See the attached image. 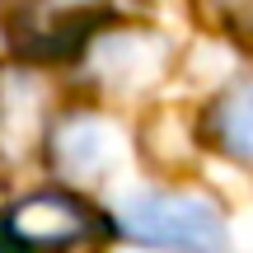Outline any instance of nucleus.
Masks as SVG:
<instances>
[{"label": "nucleus", "instance_id": "nucleus-1", "mask_svg": "<svg viewBox=\"0 0 253 253\" xmlns=\"http://www.w3.org/2000/svg\"><path fill=\"white\" fill-rule=\"evenodd\" d=\"M113 216L126 239L160 253H225L230 244L220 207L192 192H136Z\"/></svg>", "mask_w": 253, "mask_h": 253}, {"label": "nucleus", "instance_id": "nucleus-2", "mask_svg": "<svg viewBox=\"0 0 253 253\" xmlns=\"http://www.w3.org/2000/svg\"><path fill=\"white\" fill-rule=\"evenodd\" d=\"M5 230L24 253H71L89 239H99L103 220L94 207H84L71 192H33L5 211Z\"/></svg>", "mask_w": 253, "mask_h": 253}, {"label": "nucleus", "instance_id": "nucleus-3", "mask_svg": "<svg viewBox=\"0 0 253 253\" xmlns=\"http://www.w3.org/2000/svg\"><path fill=\"white\" fill-rule=\"evenodd\" d=\"M103 0H24L19 42L33 52H66L71 38L89 33Z\"/></svg>", "mask_w": 253, "mask_h": 253}, {"label": "nucleus", "instance_id": "nucleus-4", "mask_svg": "<svg viewBox=\"0 0 253 253\" xmlns=\"http://www.w3.org/2000/svg\"><path fill=\"white\" fill-rule=\"evenodd\" d=\"M113 160V136L108 126L89 113H75V118H61L52 131V164L61 178L84 183V178H99Z\"/></svg>", "mask_w": 253, "mask_h": 253}, {"label": "nucleus", "instance_id": "nucleus-5", "mask_svg": "<svg viewBox=\"0 0 253 253\" xmlns=\"http://www.w3.org/2000/svg\"><path fill=\"white\" fill-rule=\"evenodd\" d=\"M207 131L230 160L253 164V80H239L235 89H225L211 103Z\"/></svg>", "mask_w": 253, "mask_h": 253}, {"label": "nucleus", "instance_id": "nucleus-6", "mask_svg": "<svg viewBox=\"0 0 253 253\" xmlns=\"http://www.w3.org/2000/svg\"><path fill=\"white\" fill-rule=\"evenodd\" d=\"M0 253H24V249L14 244V239H9V230H5V220H0Z\"/></svg>", "mask_w": 253, "mask_h": 253}]
</instances>
